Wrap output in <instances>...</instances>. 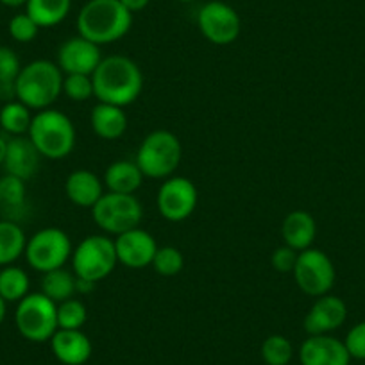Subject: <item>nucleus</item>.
<instances>
[{"mask_svg": "<svg viewBox=\"0 0 365 365\" xmlns=\"http://www.w3.org/2000/svg\"><path fill=\"white\" fill-rule=\"evenodd\" d=\"M93 91L99 103L125 108L135 103L143 90V76L140 66L128 56L103 58L96 72L91 73Z\"/></svg>", "mask_w": 365, "mask_h": 365, "instance_id": "f257e3e1", "label": "nucleus"}, {"mask_svg": "<svg viewBox=\"0 0 365 365\" xmlns=\"http://www.w3.org/2000/svg\"><path fill=\"white\" fill-rule=\"evenodd\" d=\"M131 26L133 13L120 4V0H88L76 20L79 36L99 47L122 40Z\"/></svg>", "mask_w": 365, "mask_h": 365, "instance_id": "f03ea898", "label": "nucleus"}, {"mask_svg": "<svg viewBox=\"0 0 365 365\" xmlns=\"http://www.w3.org/2000/svg\"><path fill=\"white\" fill-rule=\"evenodd\" d=\"M63 72L58 63L36 59L22 66L15 81L16 101L29 110H47L63 93Z\"/></svg>", "mask_w": 365, "mask_h": 365, "instance_id": "7ed1b4c3", "label": "nucleus"}, {"mask_svg": "<svg viewBox=\"0 0 365 365\" xmlns=\"http://www.w3.org/2000/svg\"><path fill=\"white\" fill-rule=\"evenodd\" d=\"M27 136L41 158L47 160H63L70 156L76 147V128L73 122L63 111L47 110L38 111L33 117Z\"/></svg>", "mask_w": 365, "mask_h": 365, "instance_id": "20e7f679", "label": "nucleus"}, {"mask_svg": "<svg viewBox=\"0 0 365 365\" xmlns=\"http://www.w3.org/2000/svg\"><path fill=\"white\" fill-rule=\"evenodd\" d=\"M182 160V145L174 133L158 129L149 133L140 143L136 165L150 179H167L174 175Z\"/></svg>", "mask_w": 365, "mask_h": 365, "instance_id": "39448f33", "label": "nucleus"}, {"mask_svg": "<svg viewBox=\"0 0 365 365\" xmlns=\"http://www.w3.org/2000/svg\"><path fill=\"white\" fill-rule=\"evenodd\" d=\"M70 262L77 278L97 285L113 272L118 263L115 240L106 235H90L73 249Z\"/></svg>", "mask_w": 365, "mask_h": 365, "instance_id": "423d86ee", "label": "nucleus"}, {"mask_svg": "<svg viewBox=\"0 0 365 365\" xmlns=\"http://www.w3.org/2000/svg\"><path fill=\"white\" fill-rule=\"evenodd\" d=\"M15 324L29 342H48L58 331V304L41 292H29L16 307Z\"/></svg>", "mask_w": 365, "mask_h": 365, "instance_id": "0eeeda50", "label": "nucleus"}, {"mask_svg": "<svg viewBox=\"0 0 365 365\" xmlns=\"http://www.w3.org/2000/svg\"><path fill=\"white\" fill-rule=\"evenodd\" d=\"M91 219L106 233L118 235L140 227L143 219V206L135 195L108 192L91 208Z\"/></svg>", "mask_w": 365, "mask_h": 365, "instance_id": "6e6552de", "label": "nucleus"}, {"mask_svg": "<svg viewBox=\"0 0 365 365\" xmlns=\"http://www.w3.org/2000/svg\"><path fill=\"white\" fill-rule=\"evenodd\" d=\"M72 242L65 231L59 227H45L27 240L24 255L34 270L45 274L65 267L72 258Z\"/></svg>", "mask_w": 365, "mask_h": 365, "instance_id": "1a4fd4ad", "label": "nucleus"}, {"mask_svg": "<svg viewBox=\"0 0 365 365\" xmlns=\"http://www.w3.org/2000/svg\"><path fill=\"white\" fill-rule=\"evenodd\" d=\"M292 274L301 292L312 297H321L329 294L336 278L331 258L324 251L315 247L304 249L297 255V262Z\"/></svg>", "mask_w": 365, "mask_h": 365, "instance_id": "9d476101", "label": "nucleus"}, {"mask_svg": "<svg viewBox=\"0 0 365 365\" xmlns=\"http://www.w3.org/2000/svg\"><path fill=\"white\" fill-rule=\"evenodd\" d=\"M199 192L194 181L182 175H172L158 190V212L168 222H182L195 212Z\"/></svg>", "mask_w": 365, "mask_h": 365, "instance_id": "9b49d317", "label": "nucleus"}, {"mask_svg": "<svg viewBox=\"0 0 365 365\" xmlns=\"http://www.w3.org/2000/svg\"><path fill=\"white\" fill-rule=\"evenodd\" d=\"M197 26L210 43L231 45L240 36L242 20L237 9L230 4L222 0H212L199 9Z\"/></svg>", "mask_w": 365, "mask_h": 365, "instance_id": "f8f14e48", "label": "nucleus"}, {"mask_svg": "<svg viewBox=\"0 0 365 365\" xmlns=\"http://www.w3.org/2000/svg\"><path fill=\"white\" fill-rule=\"evenodd\" d=\"M101 61H103V56H101L99 45L79 34L68 38L58 51V66L65 76L68 73L91 76Z\"/></svg>", "mask_w": 365, "mask_h": 365, "instance_id": "ddd939ff", "label": "nucleus"}, {"mask_svg": "<svg viewBox=\"0 0 365 365\" xmlns=\"http://www.w3.org/2000/svg\"><path fill=\"white\" fill-rule=\"evenodd\" d=\"M115 251L118 263L128 269H143L153 263L158 244L149 231L135 227L115 238Z\"/></svg>", "mask_w": 365, "mask_h": 365, "instance_id": "4468645a", "label": "nucleus"}, {"mask_svg": "<svg viewBox=\"0 0 365 365\" xmlns=\"http://www.w3.org/2000/svg\"><path fill=\"white\" fill-rule=\"evenodd\" d=\"M347 319V307L340 297L326 294L315 299L304 315V331L308 335H329L339 329Z\"/></svg>", "mask_w": 365, "mask_h": 365, "instance_id": "2eb2a0df", "label": "nucleus"}, {"mask_svg": "<svg viewBox=\"0 0 365 365\" xmlns=\"http://www.w3.org/2000/svg\"><path fill=\"white\" fill-rule=\"evenodd\" d=\"M301 365H349L351 356L342 340L331 335H308L299 347Z\"/></svg>", "mask_w": 365, "mask_h": 365, "instance_id": "dca6fc26", "label": "nucleus"}, {"mask_svg": "<svg viewBox=\"0 0 365 365\" xmlns=\"http://www.w3.org/2000/svg\"><path fill=\"white\" fill-rule=\"evenodd\" d=\"M48 342L52 354L63 365H84L93 351L91 340L83 329H58Z\"/></svg>", "mask_w": 365, "mask_h": 365, "instance_id": "f3484780", "label": "nucleus"}, {"mask_svg": "<svg viewBox=\"0 0 365 365\" xmlns=\"http://www.w3.org/2000/svg\"><path fill=\"white\" fill-rule=\"evenodd\" d=\"M41 154L38 153L29 136H11L8 140V150H6V160L2 167L6 168V174L16 175L27 181L38 172Z\"/></svg>", "mask_w": 365, "mask_h": 365, "instance_id": "a211bd4d", "label": "nucleus"}, {"mask_svg": "<svg viewBox=\"0 0 365 365\" xmlns=\"http://www.w3.org/2000/svg\"><path fill=\"white\" fill-rule=\"evenodd\" d=\"M65 194L76 206L91 210L104 195V182L96 172L79 168L66 178Z\"/></svg>", "mask_w": 365, "mask_h": 365, "instance_id": "6ab92c4d", "label": "nucleus"}, {"mask_svg": "<svg viewBox=\"0 0 365 365\" xmlns=\"http://www.w3.org/2000/svg\"><path fill=\"white\" fill-rule=\"evenodd\" d=\"M317 235V224L315 219L304 210H296L290 212L283 219L282 224V237L285 245L296 249L297 252L310 249Z\"/></svg>", "mask_w": 365, "mask_h": 365, "instance_id": "aec40b11", "label": "nucleus"}, {"mask_svg": "<svg viewBox=\"0 0 365 365\" xmlns=\"http://www.w3.org/2000/svg\"><path fill=\"white\" fill-rule=\"evenodd\" d=\"M143 178L140 167L136 165V161H113L111 165H108L106 172H104V188H108V192H113V194H128L135 195L136 190H140L143 185Z\"/></svg>", "mask_w": 365, "mask_h": 365, "instance_id": "412c9836", "label": "nucleus"}, {"mask_svg": "<svg viewBox=\"0 0 365 365\" xmlns=\"http://www.w3.org/2000/svg\"><path fill=\"white\" fill-rule=\"evenodd\" d=\"M91 131L103 140H118L128 129V115L124 108L99 103L90 115Z\"/></svg>", "mask_w": 365, "mask_h": 365, "instance_id": "4be33fe9", "label": "nucleus"}, {"mask_svg": "<svg viewBox=\"0 0 365 365\" xmlns=\"http://www.w3.org/2000/svg\"><path fill=\"white\" fill-rule=\"evenodd\" d=\"M41 294L56 304L72 299L77 294V276L65 267L48 270L41 278Z\"/></svg>", "mask_w": 365, "mask_h": 365, "instance_id": "5701e85b", "label": "nucleus"}, {"mask_svg": "<svg viewBox=\"0 0 365 365\" xmlns=\"http://www.w3.org/2000/svg\"><path fill=\"white\" fill-rule=\"evenodd\" d=\"M72 9V0H29L26 4V13L43 27H56L68 16Z\"/></svg>", "mask_w": 365, "mask_h": 365, "instance_id": "b1692460", "label": "nucleus"}, {"mask_svg": "<svg viewBox=\"0 0 365 365\" xmlns=\"http://www.w3.org/2000/svg\"><path fill=\"white\" fill-rule=\"evenodd\" d=\"M27 238L22 227L11 220L0 222V267H8L26 252Z\"/></svg>", "mask_w": 365, "mask_h": 365, "instance_id": "393cba45", "label": "nucleus"}, {"mask_svg": "<svg viewBox=\"0 0 365 365\" xmlns=\"http://www.w3.org/2000/svg\"><path fill=\"white\" fill-rule=\"evenodd\" d=\"M29 276L24 269L8 265L0 270V297L6 303H20L29 294Z\"/></svg>", "mask_w": 365, "mask_h": 365, "instance_id": "a878e982", "label": "nucleus"}, {"mask_svg": "<svg viewBox=\"0 0 365 365\" xmlns=\"http://www.w3.org/2000/svg\"><path fill=\"white\" fill-rule=\"evenodd\" d=\"M33 115L31 110L22 104L20 101H11L6 103L0 110V125L8 135L11 136H24L29 133Z\"/></svg>", "mask_w": 365, "mask_h": 365, "instance_id": "bb28decb", "label": "nucleus"}, {"mask_svg": "<svg viewBox=\"0 0 365 365\" xmlns=\"http://www.w3.org/2000/svg\"><path fill=\"white\" fill-rule=\"evenodd\" d=\"M294 358V346L287 336L270 335L262 344V360L265 365H289Z\"/></svg>", "mask_w": 365, "mask_h": 365, "instance_id": "cd10ccee", "label": "nucleus"}, {"mask_svg": "<svg viewBox=\"0 0 365 365\" xmlns=\"http://www.w3.org/2000/svg\"><path fill=\"white\" fill-rule=\"evenodd\" d=\"M86 319L88 310L83 301L72 297L58 304V329H83Z\"/></svg>", "mask_w": 365, "mask_h": 365, "instance_id": "c85d7f7f", "label": "nucleus"}, {"mask_svg": "<svg viewBox=\"0 0 365 365\" xmlns=\"http://www.w3.org/2000/svg\"><path fill=\"white\" fill-rule=\"evenodd\" d=\"M150 265H153V269L156 270L160 276L172 278V276H178L182 270V267H185V258H182V252L179 251L178 247L165 245V247H158Z\"/></svg>", "mask_w": 365, "mask_h": 365, "instance_id": "c756f323", "label": "nucleus"}, {"mask_svg": "<svg viewBox=\"0 0 365 365\" xmlns=\"http://www.w3.org/2000/svg\"><path fill=\"white\" fill-rule=\"evenodd\" d=\"M63 93L73 103H84L96 97L93 91V81L91 76H83V73H68L63 77Z\"/></svg>", "mask_w": 365, "mask_h": 365, "instance_id": "7c9ffc66", "label": "nucleus"}, {"mask_svg": "<svg viewBox=\"0 0 365 365\" xmlns=\"http://www.w3.org/2000/svg\"><path fill=\"white\" fill-rule=\"evenodd\" d=\"M0 197L2 205L9 208H20L26 201V181L11 174L0 178Z\"/></svg>", "mask_w": 365, "mask_h": 365, "instance_id": "2f4dec72", "label": "nucleus"}, {"mask_svg": "<svg viewBox=\"0 0 365 365\" xmlns=\"http://www.w3.org/2000/svg\"><path fill=\"white\" fill-rule=\"evenodd\" d=\"M38 24L27 13H19L9 20V34L19 43H29L38 36Z\"/></svg>", "mask_w": 365, "mask_h": 365, "instance_id": "473e14b6", "label": "nucleus"}, {"mask_svg": "<svg viewBox=\"0 0 365 365\" xmlns=\"http://www.w3.org/2000/svg\"><path fill=\"white\" fill-rule=\"evenodd\" d=\"M22 65L16 52L9 47H0V84L15 83Z\"/></svg>", "mask_w": 365, "mask_h": 365, "instance_id": "72a5a7b5", "label": "nucleus"}, {"mask_svg": "<svg viewBox=\"0 0 365 365\" xmlns=\"http://www.w3.org/2000/svg\"><path fill=\"white\" fill-rule=\"evenodd\" d=\"M344 344H346L347 353H349L351 358L365 360V321L358 322L347 331Z\"/></svg>", "mask_w": 365, "mask_h": 365, "instance_id": "f704fd0d", "label": "nucleus"}, {"mask_svg": "<svg viewBox=\"0 0 365 365\" xmlns=\"http://www.w3.org/2000/svg\"><path fill=\"white\" fill-rule=\"evenodd\" d=\"M297 255L299 252L296 249L289 247V245H279L278 249H274L272 256H270V263H272L274 270L276 272H282V274H289L292 272L294 267H296L297 262Z\"/></svg>", "mask_w": 365, "mask_h": 365, "instance_id": "c9c22d12", "label": "nucleus"}, {"mask_svg": "<svg viewBox=\"0 0 365 365\" xmlns=\"http://www.w3.org/2000/svg\"><path fill=\"white\" fill-rule=\"evenodd\" d=\"M120 4L124 6L128 11L138 13V11H143V9L150 4V0H120Z\"/></svg>", "mask_w": 365, "mask_h": 365, "instance_id": "e433bc0d", "label": "nucleus"}, {"mask_svg": "<svg viewBox=\"0 0 365 365\" xmlns=\"http://www.w3.org/2000/svg\"><path fill=\"white\" fill-rule=\"evenodd\" d=\"M93 289H96V283L77 278V294H90Z\"/></svg>", "mask_w": 365, "mask_h": 365, "instance_id": "4c0bfd02", "label": "nucleus"}, {"mask_svg": "<svg viewBox=\"0 0 365 365\" xmlns=\"http://www.w3.org/2000/svg\"><path fill=\"white\" fill-rule=\"evenodd\" d=\"M6 150H8V140L0 136V167L4 165L6 160Z\"/></svg>", "mask_w": 365, "mask_h": 365, "instance_id": "58836bf2", "label": "nucleus"}, {"mask_svg": "<svg viewBox=\"0 0 365 365\" xmlns=\"http://www.w3.org/2000/svg\"><path fill=\"white\" fill-rule=\"evenodd\" d=\"M0 2L8 8H20V6H26L29 0H0Z\"/></svg>", "mask_w": 365, "mask_h": 365, "instance_id": "ea45409f", "label": "nucleus"}, {"mask_svg": "<svg viewBox=\"0 0 365 365\" xmlns=\"http://www.w3.org/2000/svg\"><path fill=\"white\" fill-rule=\"evenodd\" d=\"M4 319H6V301L0 297V324L4 322Z\"/></svg>", "mask_w": 365, "mask_h": 365, "instance_id": "a19ab883", "label": "nucleus"}, {"mask_svg": "<svg viewBox=\"0 0 365 365\" xmlns=\"http://www.w3.org/2000/svg\"><path fill=\"white\" fill-rule=\"evenodd\" d=\"M178 2H194V0H178Z\"/></svg>", "mask_w": 365, "mask_h": 365, "instance_id": "79ce46f5", "label": "nucleus"}, {"mask_svg": "<svg viewBox=\"0 0 365 365\" xmlns=\"http://www.w3.org/2000/svg\"><path fill=\"white\" fill-rule=\"evenodd\" d=\"M0 205H2V197H0Z\"/></svg>", "mask_w": 365, "mask_h": 365, "instance_id": "37998d69", "label": "nucleus"}, {"mask_svg": "<svg viewBox=\"0 0 365 365\" xmlns=\"http://www.w3.org/2000/svg\"><path fill=\"white\" fill-rule=\"evenodd\" d=\"M263 365H265V364H263Z\"/></svg>", "mask_w": 365, "mask_h": 365, "instance_id": "c03bdc74", "label": "nucleus"}]
</instances>
